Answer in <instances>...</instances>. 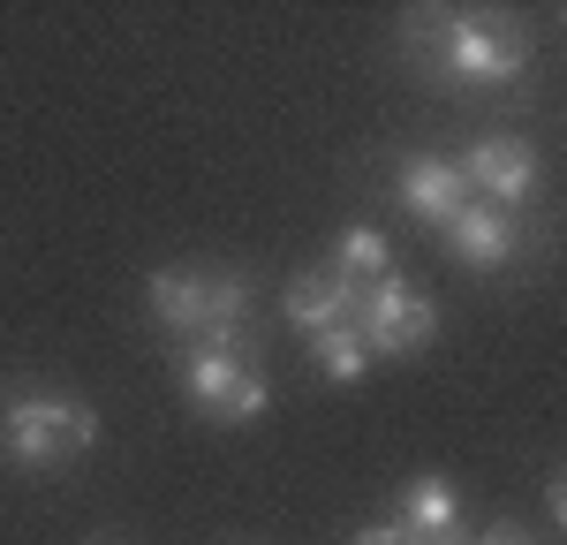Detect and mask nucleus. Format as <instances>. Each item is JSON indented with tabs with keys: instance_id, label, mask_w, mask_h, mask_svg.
Returning <instances> with one entry per match:
<instances>
[{
	"instance_id": "f257e3e1",
	"label": "nucleus",
	"mask_w": 567,
	"mask_h": 545,
	"mask_svg": "<svg viewBox=\"0 0 567 545\" xmlns=\"http://www.w3.org/2000/svg\"><path fill=\"white\" fill-rule=\"evenodd\" d=\"M401 61L446 91H515L537 69L529 31L477 8H409L401 16Z\"/></svg>"
},
{
	"instance_id": "f03ea898",
	"label": "nucleus",
	"mask_w": 567,
	"mask_h": 545,
	"mask_svg": "<svg viewBox=\"0 0 567 545\" xmlns=\"http://www.w3.org/2000/svg\"><path fill=\"white\" fill-rule=\"evenodd\" d=\"M91 440H99V409L84 394H45V387H23L0 402V454L23 470V477H45V470H69L84 462Z\"/></svg>"
},
{
	"instance_id": "7ed1b4c3",
	"label": "nucleus",
	"mask_w": 567,
	"mask_h": 545,
	"mask_svg": "<svg viewBox=\"0 0 567 545\" xmlns=\"http://www.w3.org/2000/svg\"><path fill=\"white\" fill-rule=\"evenodd\" d=\"M182 394H189V409H197L205 424L243 432V424H258L265 409H272V379H265V363L250 357V349L189 341V349H182Z\"/></svg>"
},
{
	"instance_id": "20e7f679",
	"label": "nucleus",
	"mask_w": 567,
	"mask_h": 545,
	"mask_svg": "<svg viewBox=\"0 0 567 545\" xmlns=\"http://www.w3.org/2000/svg\"><path fill=\"white\" fill-rule=\"evenodd\" d=\"M349 333L371 349V363H409L432 349L439 333V304L424 288H409L401 272L393 280H371V288H349Z\"/></svg>"
},
{
	"instance_id": "39448f33",
	"label": "nucleus",
	"mask_w": 567,
	"mask_h": 545,
	"mask_svg": "<svg viewBox=\"0 0 567 545\" xmlns=\"http://www.w3.org/2000/svg\"><path fill=\"white\" fill-rule=\"evenodd\" d=\"M462 175H470L477 205H499V213L523 220V205H537V189H545V160H537L529 136H477L470 160H462Z\"/></svg>"
},
{
	"instance_id": "423d86ee",
	"label": "nucleus",
	"mask_w": 567,
	"mask_h": 545,
	"mask_svg": "<svg viewBox=\"0 0 567 545\" xmlns=\"http://www.w3.org/2000/svg\"><path fill=\"white\" fill-rule=\"evenodd\" d=\"M393 205L416 227L446 235V227L470 213V175H462V160H446V152H409L401 175H393Z\"/></svg>"
},
{
	"instance_id": "0eeeda50",
	"label": "nucleus",
	"mask_w": 567,
	"mask_h": 545,
	"mask_svg": "<svg viewBox=\"0 0 567 545\" xmlns=\"http://www.w3.org/2000/svg\"><path fill=\"white\" fill-rule=\"evenodd\" d=\"M205 296H213V266H159V272H144V311H152V326H159L175 349H189V341L205 333Z\"/></svg>"
},
{
	"instance_id": "6e6552de",
	"label": "nucleus",
	"mask_w": 567,
	"mask_h": 545,
	"mask_svg": "<svg viewBox=\"0 0 567 545\" xmlns=\"http://www.w3.org/2000/svg\"><path fill=\"white\" fill-rule=\"evenodd\" d=\"M439 243H446L470 272H499V266H515V258H523V220H515V213H499V205H477V197H470V213L446 227Z\"/></svg>"
},
{
	"instance_id": "1a4fd4ad",
	"label": "nucleus",
	"mask_w": 567,
	"mask_h": 545,
	"mask_svg": "<svg viewBox=\"0 0 567 545\" xmlns=\"http://www.w3.org/2000/svg\"><path fill=\"white\" fill-rule=\"evenodd\" d=\"M280 311H288V326L296 333H326V326H349V280L333 266H303L296 280H288V296H280Z\"/></svg>"
},
{
	"instance_id": "9d476101",
	"label": "nucleus",
	"mask_w": 567,
	"mask_h": 545,
	"mask_svg": "<svg viewBox=\"0 0 567 545\" xmlns=\"http://www.w3.org/2000/svg\"><path fill=\"white\" fill-rule=\"evenodd\" d=\"M393 523L409 531V538H439V531H462V493H454V477H409L401 500H393Z\"/></svg>"
},
{
	"instance_id": "9b49d317",
	"label": "nucleus",
	"mask_w": 567,
	"mask_h": 545,
	"mask_svg": "<svg viewBox=\"0 0 567 545\" xmlns=\"http://www.w3.org/2000/svg\"><path fill=\"white\" fill-rule=\"evenodd\" d=\"M326 266L341 272L349 288H371V280H393V243L379 235V227H363V220H355V227H341V235H333Z\"/></svg>"
},
{
	"instance_id": "f8f14e48",
	"label": "nucleus",
	"mask_w": 567,
	"mask_h": 545,
	"mask_svg": "<svg viewBox=\"0 0 567 545\" xmlns=\"http://www.w3.org/2000/svg\"><path fill=\"white\" fill-rule=\"evenodd\" d=\"M303 349H310V363H318V371H326L333 387H355V379L371 371V349L355 341L349 326H326V333H310Z\"/></svg>"
},
{
	"instance_id": "ddd939ff",
	"label": "nucleus",
	"mask_w": 567,
	"mask_h": 545,
	"mask_svg": "<svg viewBox=\"0 0 567 545\" xmlns=\"http://www.w3.org/2000/svg\"><path fill=\"white\" fill-rule=\"evenodd\" d=\"M545 515H553V523L567 531V462L553 470V485H545Z\"/></svg>"
},
{
	"instance_id": "4468645a",
	"label": "nucleus",
	"mask_w": 567,
	"mask_h": 545,
	"mask_svg": "<svg viewBox=\"0 0 567 545\" xmlns=\"http://www.w3.org/2000/svg\"><path fill=\"white\" fill-rule=\"evenodd\" d=\"M349 545H416V538H409L401 523H371V531H355Z\"/></svg>"
},
{
	"instance_id": "2eb2a0df",
	"label": "nucleus",
	"mask_w": 567,
	"mask_h": 545,
	"mask_svg": "<svg viewBox=\"0 0 567 545\" xmlns=\"http://www.w3.org/2000/svg\"><path fill=\"white\" fill-rule=\"evenodd\" d=\"M477 545H537V538H529V531H515V523H492Z\"/></svg>"
},
{
	"instance_id": "dca6fc26",
	"label": "nucleus",
	"mask_w": 567,
	"mask_h": 545,
	"mask_svg": "<svg viewBox=\"0 0 567 545\" xmlns=\"http://www.w3.org/2000/svg\"><path fill=\"white\" fill-rule=\"evenodd\" d=\"M416 545H470V531H439V538H416Z\"/></svg>"
}]
</instances>
